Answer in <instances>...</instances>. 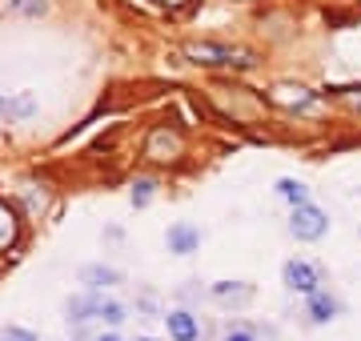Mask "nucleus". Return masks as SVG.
<instances>
[{
	"label": "nucleus",
	"instance_id": "obj_1",
	"mask_svg": "<svg viewBox=\"0 0 361 341\" xmlns=\"http://www.w3.org/2000/svg\"><path fill=\"white\" fill-rule=\"evenodd\" d=\"M145 157L157 161V165H173V161L185 157V137H180V129H173V125H157L153 132H149V141H145Z\"/></svg>",
	"mask_w": 361,
	"mask_h": 341
},
{
	"label": "nucleus",
	"instance_id": "obj_2",
	"mask_svg": "<svg viewBox=\"0 0 361 341\" xmlns=\"http://www.w3.org/2000/svg\"><path fill=\"white\" fill-rule=\"evenodd\" d=\"M185 53L193 56L197 65H237V68H249L253 56L241 53V49H229V44H213V40H201V44H189Z\"/></svg>",
	"mask_w": 361,
	"mask_h": 341
},
{
	"label": "nucleus",
	"instance_id": "obj_3",
	"mask_svg": "<svg viewBox=\"0 0 361 341\" xmlns=\"http://www.w3.org/2000/svg\"><path fill=\"white\" fill-rule=\"evenodd\" d=\"M325 229H329V217H325V209H317V205H297L293 217H289V233L297 237V241H322Z\"/></svg>",
	"mask_w": 361,
	"mask_h": 341
},
{
	"label": "nucleus",
	"instance_id": "obj_4",
	"mask_svg": "<svg viewBox=\"0 0 361 341\" xmlns=\"http://www.w3.org/2000/svg\"><path fill=\"white\" fill-rule=\"evenodd\" d=\"M281 277H285V285L293 289V293L310 297V293H317V289H322L325 269H322V265H313V261H285Z\"/></svg>",
	"mask_w": 361,
	"mask_h": 341
},
{
	"label": "nucleus",
	"instance_id": "obj_5",
	"mask_svg": "<svg viewBox=\"0 0 361 341\" xmlns=\"http://www.w3.org/2000/svg\"><path fill=\"white\" fill-rule=\"evenodd\" d=\"M269 105L289 108V113H305V108H317V92H310L305 85H273Z\"/></svg>",
	"mask_w": 361,
	"mask_h": 341
},
{
	"label": "nucleus",
	"instance_id": "obj_6",
	"mask_svg": "<svg viewBox=\"0 0 361 341\" xmlns=\"http://www.w3.org/2000/svg\"><path fill=\"white\" fill-rule=\"evenodd\" d=\"M104 293H77V297H68V305H65V314H68V321H77V326H85V321H101V314H104Z\"/></svg>",
	"mask_w": 361,
	"mask_h": 341
},
{
	"label": "nucleus",
	"instance_id": "obj_7",
	"mask_svg": "<svg viewBox=\"0 0 361 341\" xmlns=\"http://www.w3.org/2000/svg\"><path fill=\"white\" fill-rule=\"evenodd\" d=\"M165 245H169V253H177V257H189V253H197V245H201V229H197V225H189V221L169 225Z\"/></svg>",
	"mask_w": 361,
	"mask_h": 341
},
{
	"label": "nucleus",
	"instance_id": "obj_8",
	"mask_svg": "<svg viewBox=\"0 0 361 341\" xmlns=\"http://www.w3.org/2000/svg\"><path fill=\"white\" fill-rule=\"evenodd\" d=\"M305 314H310L313 326H325V321H334V317L341 314V302H337V297H329L325 289H317V293H310V297H305Z\"/></svg>",
	"mask_w": 361,
	"mask_h": 341
},
{
	"label": "nucleus",
	"instance_id": "obj_9",
	"mask_svg": "<svg viewBox=\"0 0 361 341\" xmlns=\"http://www.w3.org/2000/svg\"><path fill=\"white\" fill-rule=\"evenodd\" d=\"M165 326H169V337L173 341H197L201 337V326L189 309H169L165 314Z\"/></svg>",
	"mask_w": 361,
	"mask_h": 341
},
{
	"label": "nucleus",
	"instance_id": "obj_10",
	"mask_svg": "<svg viewBox=\"0 0 361 341\" xmlns=\"http://www.w3.org/2000/svg\"><path fill=\"white\" fill-rule=\"evenodd\" d=\"M80 285L89 293H104L109 285H121V269H113V265H85L80 269Z\"/></svg>",
	"mask_w": 361,
	"mask_h": 341
},
{
	"label": "nucleus",
	"instance_id": "obj_11",
	"mask_svg": "<svg viewBox=\"0 0 361 341\" xmlns=\"http://www.w3.org/2000/svg\"><path fill=\"white\" fill-rule=\"evenodd\" d=\"M209 297L221 305H245L249 297H253V289L245 285V281H217V285L209 289Z\"/></svg>",
	"mask_w": 361,
	"mask_h": 341
},
{
	"label": "nucleus",
	"instance_id": "obj_12",
	"mask_svg": "<svg viewBox=\"0 0 361 341\" xmlns=\"http://www.w3.org/2000/svg\"><path fill=\"white\" fill-rule=\"evenodd\" d=\"M20 241V217L8 201H0V249H13Z\"/></svg>",
	"mask_w": 361,
	"mask_h": 341
},
{
	"label": "nucleus",
	"instance_id": "obj_13",
	"mask_svg": "<svg viewBox=\"0 0 361 341\" xmlns=\"http://www.w3.org/2000/svg\"><path fill=\"white\" fill-rule=\"evenodd\" d=\"M277 197L281 201H289V205H310V189H305V185L301 181H293V177H281V181H277Z\"/></svg>",
	"mask_w": 361,
	"mask_h": 341
},
{
	"label": "nucleus",
	"instance_id": "obj_14",
	"mask_svg": "<svg viewBox=\"0 0 361 341\" xmlns=\"http://www.w3.org/2000/svg\"><path fill=\"white\" fill-rule=\"evenodd\" d=\"M0 113H8L13 120H25L37 113V101H32V92H20V97H13V101H0Z\"/></svg>",
	"mask_w": 361,
	"mask_h": 341
},
{
	"label": "nucleus",
	"instance_id": "obj_15",
	"mask_svg": "<svg viewBox=\"0 0 361 341\" xmlns=\"http://www.w3.org/2000/svg\"><path fill=\"white\" fill-rule=\"evenodd\" d=\"M153 189H157L153 177H137V181H133V189H129V201L137 205V209H145V205L153 201Z\"/></svg>",
	"mask_w": 361,
	"mask_h": 341
},
{
	"label": "nucleus",
	"instance_id": "obj_16",
	"mask_svg": "<svg viewBox=\"0 0 361 341\" xmlns=\"http://www.w3.org/2000/svg\"><path fill=\"white\" fill-rule=\"evenodd\" d=\"M25 201H28V213L37 217V213H44V205H49V185H25Z\"/></svg>",
	"mask_w": 361,
	"mask_h": 341
},
{
	"label": "nucleus",
	"instance_id": "obj_17",
	"mask_svg": "<svg viewBox=\"0 0 361 341\" xmlns=\"http://www.w3.org/2000/svg\"><path fill=\"white\" fill-rule=\"evenodd\" d=\"M8 13H20V16H44V13H49V0H8Z\"/></svg>",
	"mask_w": 361,
	"mask_h": 341
},
{
	"label": "nucleus",
	"instance_id": "obj_18",
	"mask_svg": "<svg viewBox=\"0 0 361 341\" xmlns=\"http://www.w3.org/2000/svg\"><path fill=\"white\" fill-rule=\"evenodd\" d=\"M225 341H257V337H253V329L249 326H233L229 333H225Z\"/></svg>",
	"mask_w": 361,
	"mask_h": 341
},
{
	"label": "nucleus",
	"instance_id": "obj_19",
	"mask_svg": "<svg viewBox=\"0 0 361 341\" xmlns=\"http://www.w3.org/2000/svg\"><path fill=\"white\" fill-rule=\"evenodd\" d=\"M4 337H8V341H37L32 333H28V329H16V326H8V329H4Z\"/></svg>",
	"mask_w": 361,
	"mask_h": 341
},
{
	"label": "nucleus",
	"instance_id": "obj_20",
	"mask_svg": "<svg viewBox=\"0 0 361 341\" xmlns=\"http://www.w3.org/2000/svg\"><path fill=\"white\" fill-rule=\"evenodd\" d=\"M349 101H353V108L361 113V89H353V92H349Z\"/></svg>",
	"mask_w": 361,
	"mask_h": 341
},
{
	"label": "nucleus",
	"instance_id": "obj_21",
	"mask_svg": "<svg viewBox=\"0 0 361 341\" xmlns=\"http://www.w3.org/2000/svg\"><path fill=\"white\" fill-rule=\"evenodd\" d=\"M92 341H125L121 333H101V337H92Z\"/></svg>",
	"mask_w": 361,
	"mask_h": 341
},
{
	"label": "nucleus",
	"instance_id": "obj_22",
	"mask_svg": "<svg viewBox=\"0 0 361 341\" xmlns=\"http://www.w3.org/2000/svg\"><path fill=\"white\" fill-rule=\"evenodd\" d=\"M161 4H169V8H180V4H185V0H161Z\"/></svg>",
	"mask_w": 361,
	"mask_h": 341
},
{
	"label": "nucleus",
	"instance_id": "obj_23",
	"mask_svg": "<svg viewBox=\"0 0 361 341\" xmlns=\"http://www.w3.org/2000/svg\"><path fill=\"white\" fill-rule=\"evenodd\" d=\"M141 341H157V337H141Z\"/></svg>",
	"mask_w": 361,
	"mask_h": 341
},
{
	"label": "nucleus",
	"instance_id": "obj_24",
	"mask_svg": "<svg viewBox=\"0 0 361 341\" xmlns=\"http://www.w3.org/2000/svg\"><path fill=\"white\" fill-rule=\"evenodd\" d=\"M0 341H8V337H4V333H0Z\"/></svg>",
	"mask_w": 361,
	"mask_h": 341
}]
</instances>
